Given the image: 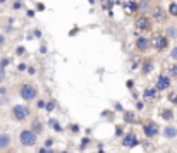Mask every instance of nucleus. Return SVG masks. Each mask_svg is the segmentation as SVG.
<instances>
[{"label": "nucleus", "mask_w": 177, "mask_h": 153, "mask_svg": "<svg viewBox=\"0 0 177 153\" xmlns=\"http://www.w3.org/2000/svg\"><path fill=\"white\" fill-rule=\"evenodd\" d=\"M45 109H47L48 112H52V110L55 109V103H53V101H50V103H47V107H45Z\"/></svg>", "instance_id": "obj_23"}, {"label": "nucleus", "mask_w": 177, "mask_h": 153, "mask_svg": "<svg viewBox=\"0 0 177 153\" xmlns=\"http://www.w3.org/2000/svg\"><path fill=\"white\" fill-rule=\"evenodd\" d=\"M136 48H138L139 52H146L148 48H150V40L146 36H138L136 40Z\"/></svg>", "instance_id": "obj_8"}, {"label": "nucleus", "mask_w": 177, "mask_h": 153, "mask_svg": "<svg viewBox=\"0 0 177 153\" xmlns=\"http://www.w3.org/2000/svg\"><path fill=\"white\" fill-rule=\"evenodd\" d=\"M155 96H156V88H151V90H146V91H144L143 98H144V100H151V98H155Z\"/></svg>", "instance_id": "obj_12"}, {"label": "nucleus", "mask_w": 177, "mask_h": 153, "mask_svg": "<svg viewBox=\"0 0 177 153\" xmlns=\"http://www.w3.org/2000/svg\"><path fill=\"white\" fill-rule=\"evenodd\" d=\"M127 9H129V12H138V4H136V2H129V4H127Z\"/></svg>", "instance_id": "obj_17"}, {"label": "nucleus", "mask_w": 177, "mask_h": 153, "mask_svg": "<svg viewBox=\"0 0 177 153\" xmlns=\"http://www.w3.org/2000/svg\"><path fill=\"white\" fill-rule=\"evenodd\" d=\"M167 35L175 38V36H177V28H168V29H167Z\"/></svg>", "instance_id": "obj_22"}, {"label": "nucleus", "mask_w": 177, "mask_h": 153, "mask_svg": "<svg viewBox=\"0 0 177 153\" xmlns=\"http://www.w3.org/2000/svg\"><path fill=\"white\" fill-rule=\"evenodd\" d=\"M71 131H72V132H79V126L72 124V126H71Z\"/></svg>", "instance_id": "obj_26"}, {"label": "nucleus", "mask_w": 177, "mask_h": 153, "mask_svg": "<svg viewBox=\"0 0 177 153\" xmlns=\"http://www.w3.org/2000/svg\"><path fill=\"white\" fill-rule=\"evenodd\" d=\"M17 2H21V0H17Z\"/></svg>", "instance_id": "obj_39"}, {"label": "nucleus", "mask_w": 177, "mask_h": 153, "mask_svg": "<svg viewBox=\"0 0 177 153\" xmlns=\"http://www.w3.org/2000/svg\"><path fill=\"white\" fill-rule=\"evenodd\" d=\"M41 129H43V124L40 122V120L33 122V129H31V131L35 132V134H40V132H41Z\"/></svg>", "instance_id": "obj_15"}, {"label": "nucleus", "mask_w": 177, "mask_h": 153, "mask_svg": "<svg viewBox=\"0 0 177 153\" xmlns=\"http://www.w3.org/2000/svg\"><path fill=\"white\" fill-rule=\"evenodd\" d=\"M40 52H41V53H47V47H45V45H43V47L40 48Z\"/></svg>", "instance_id": "obj_35"}, {"label": "nucleus", "mask_w": 177, "mask_h": 153, "mask_svg": "<svg viewBox=\"0 0 177 153\" xmlns=\"http://www.w3.org/2000/svg\"><path fill=\"white\" fill-rule=\"evenodd\" d=\"M170 57H172V59H175V60H177V48H174L172 52H170Z\"/></svg>", "instance_id": "obj_27"}, {"label": "nucleus", "mask_w": 177, "mask_h": 153, "mask_svg": "<svg viewBox=\"0 0 177 153\" xmlns=\"http://www.w3.org/2000/svg\"><path fill=\"white\" fill-rule=\"evenodd\" d=\"M136 28L141 31H148L151 28V21L146 17V16H141V17L136 19Z\"/></svg>", "instance_id": "obj_7"}, {"label": "nucleus", "mask_w": 177, "mask_h": 153, "mask_svg": "<svg viewBox=\"0 0 177 153\" xmlns=\"http://www.w3.org/2000/svg\"><path fill=\"white\" fill-rule=\"evenodd\" d=\"M143 131H144L146 138H155V136H158L160 129H158V126H156L155 122H146L144 126H143Z\"/></svg>", "instance_id": "obj_5"}, {"label": "nucleus", "mask_w": 177, "mask_h": 153, "mask_svg": "<svg viewBox=\"0 0 177 153\" xmlns=\"http://www.w3.org/2000/svg\"><path fill=\"white\" fill-rule=\"evenodd\" d=\"M10 144V136L9 134H0V150L9 148Z\"/></svg>", "instance_id": "obj_11"}, {"label": "nucleus", "mask_w": 177, "mask_h": 153, "mask_svg": "<svg viewBox=\"0 0 177 153\" xmlns=\"http://www.w3.org/2000/svg\"><path fill=\"white\" fill-rule=\"evenodd\" d=\"M52 144H53V141H52V140H47V143H45V146H47V148H50Z\"/></svg>", "instance_id": "obj_31"}, {"label": "nucleus", "mask_w": 177, "mask_h": 153, "mask_svg": "<svg viewBox=\"0 0 177 153\" xmlns=\"http://www.w3.org/2000/svg\"><path fill=\"white\" fill-rule=\"evenodd\" d=\"M17 69H19V71H24V69H26V64H19Z\"/></svg>", "instance_id": "obj_33"}, {"label": "nucleus", "mask_w": 177, "mask_h": 153, "mask_svg": "<svg viewBox=\"0 0 177 153\" xmlns=\"http://www.w3.org/2000/svg\"><path fill=\"white\" fill-rule=\"evenodd\" d=\"M168 98H170V101H175V103H177V95H170Z\"/></svg>", "instance_id": "obj_32"}, {"label": "nucleus", "mask_w": 177, "mask_h": 153, "mask_svg": "<svg viewBox=\"0 0 177 153\" xmlns=\"http://www.w3.org/2000/svg\"><path fill=\"white\" fill-rule=\"evenodd\" d=\"M168 86H170V79L167 76H160L156 79V90H167Z\"/></svg>", "instance_id": "obj_9"}, {"label": "nucleus", "mask_w": 177, "mask_h": 153, "mask_svg": "<svg viewBox=\"0 0 177 153\" xmlns=\"http://www.w3.org/2000/svg\"><path fill=\"white\" fill-rule=\"evenodd\" d=\"M151 69H153V64H151V62H144V64H143V72H144V74L151 72Z\"/></svg>", "instance_id": "obj_16"}, {"label": "nucleus", "mask_w": 177, "mask_h": 153, "mask_svg": "<svg viewBox=\"0 0 177 153\" xmlns=\"http://www.w3.org/2000/svg\"><path fill=\"white\" fill-rule=\"evenodd\" d=\"M170 74H174V76H177V66H174V67H170Z\"/></svg>", "instance_id": "obj_29"}, {"label": "nucleus", "mask_w": 177, "mask_h": 153, "mask_svg": "<svg viewBox=\"0 0 177 153\" xmlns=\"http://www.w3.org/2000/svg\"><path fill=\"white\" fill-rule=\"evenodd\" d=\"M50 126H52L53 129H55V131H62V127L59 126V122H57L55 119H50Z\"/></svg>", "instance_id": "obj_19"}, {"label": "nucleus", "mask_w": 177, "mask_h": 153, "mask_svg": "<svg viewBox=\"0 0 177 153\" xmlns=\"http://www.w3.org/2000/svg\"><path fill=\"white\" fill-rule=\"evenodd\" d=\"M47 153H53V151H52V150H50V151H47Z\"/></svg>", "instance_id": "obj_38"}, {"label": "nucleus", "mask_w": 177, "mask_h": 153, "mask_svg": "<svg viewBox=\"0 0 177 153\" xmlns=\"http://www.w3.org/2000/svg\"><path fill=\"white\" fill-rule=\"evenodd\" d=\"M29 109H28L26 105H16L12 109V115L16 120H26L28 117H29Z\"/></svg>", "instance_id": "obj_3"}, {"label": "nucleus", "mask_w": 177, "mask_h": 153, "mask_svg": "<svg viewBox=\"0 0 177 153\" xmlns=\"http://www.w3.org/2000/svg\"><path fill=\"white\" fill-rule=\"evenodd\" d=\"M19 95H21L22 100L31 101V100H35V98H36V95H38V90H36V86H33V84H22Z\"/></svg>", "instance_id": "obj_1"}, {"label": "nucleus", "mask_w": 177, "mask_h": 153, "mask_svg": "<svg viewBox=\"0 0 177 153\" xmlns=\"http://www.w3.org/2000/svg\"><path fill=\"white\" fill-rule=\"evenodd\" d=\"M124 120L127 124H133V122H136V115L133 112H124Z\"/></svg>", "instance_id": "obj_14"}, {"label": "nucleus", "mask_w": 177, "mask_h": 153, "mask_svg": "<svg viewBox=\"0 0 177 153\" xmlns=\"http://www.w3.org/2000/svg\"><path fill=\"white\" fill-rule=\"evenodd\" d=\"M43 107H45V103H43L41 100H40V101H38V109H43Z\"/></svg>", "instance_id": "obj_36"}, {"label": "nucleus", "mask_w": 177, "mask_h": 153, "mask_svg": "<svg viewBox=\"0 0 177 153\" xmlns=\"http://www.w3.org/2000/svg\"><path fill=\"white\" fill-rule=\"evenodd\" d=\"M164 136L167 138V140H174V138L177 136V129L174 126H167L164 129Z\"/></svg>", "instance_id": "obj_10"}, {"label": "nucleus", "mask_w": 177, "mask_h": 153, "mask_svg": "<svg viewBox=\"0 0 177 153\" xmlns=\"http://www.w3.org/2000/svg\"><path fill=\"white\" fill-rule=\"evenodd\" d=\"M124 146L125 148H134V146H138L139 144V140H138V136L134 134V132H129V134H125V138H124Z\"/></svg>", "instance_id": "obj_6"}, {"label": "nucleus", "mask_w": 177, "mask_h": 153, "mask_svg": "<svg viewBox=\"0 0 177 153\" xmlns=\"http://www.w3.org/2000/svg\"><path fill=\"white\" fill-rule=\"evenodd\" d=\"M4 41H5V40H4V36L0 35V45H4Z\"/></svg>", "instance_id": "obj_37"}, {"label": "nucleus", "mask_w": 177, "mask_h": 153, "mask_svg": "<svg viewBox=\"0 0 177 153\" xmlns=\"http://www.w3.org/2000/svg\"><path fill=\"white\" fill-rule=\"evenodd\" d=\"M24 52H26V48H24V47H19V48H17V52H16V53H17V55H22Z\"/></svg>", "instance_id": "obj_25"}, {"label": "nucleus", "mask_w": 177, "mask_h": 153, "mask_svg": "<svg viewBox=\"0 0 177 153\" xmlns=\"http://www.w3.org/2000/svg\"><path fill=\"white\" fill-rule=\"evenodd\" d=\"M90 143V140H83V143H81V150H84L86 148V144Z\"/></svg>", "instance_id": "obj_28"}, {"label": "nucleus", "mask_w": 177, "mask_h": 153, "mask_svg": "<svg viewBox=\"0 0 177 153\" xmlns=\"http://www.w3.org/2000/svg\"><path fill=\"white\" fill-rule=\"evenodd\" d=\"M7 64H10V59H4V60L0 62V67H5Z\"/></svg>", "instance_id": "obj_24"}, {"label": "nucleus", "mask_w": 177, "mask_h": 153, "mask_svg": "<svg viewBox=\"0 0 177 153\" xmlns=\"http://www.w3.org/2000/svg\"><path fill=\"white\" fill-rule=\"evenodd\" d=\"M36 140H38V134H35L31 129H26V131H22L21 134H19V141H21V144H24V146H33V144H36Z\"/></svg>", "instance_id": "obj_2"}, {"label": "nucleus", "mask_w": 177, "mask_h": 153, "mask_svg": "<svg viewBox=\"0 0 177 153\" xmlns=\"http://www.w3.org/2000/svg\"><path fill=\"white\" fill-rule=\"evenodd\" d=\"M160 115H162L165 120H172V119H174V112H172V110H168V109L162 110V112H160Z\"/></svg>", "instance_id": "obj_13"}, {"label": "nucleus", "mask_w": 177, "mask_h": 153, "mask_svg": "<svg viewBox=\"0 0 177 153\" xmlns=\"http://www.w3.org/2000/svg\"><path fill=\"white\" fill-rule=\"evenodd\" d=\"M150 45H153V48H155V50H165V48L168 47V38H167V36L158 35V36H155V38L151 40Z\"/></svg>", "instance_id": "obj_4"}, {"label": "nucleus", "mask_w": 177, "mask_h": 153, "mask_svg": "<svg viewBox=\"0 0 177 153\" xmlns=\"http://www.w3.org/2000/svg\"><path fill=\"white\" fill-rule=\"evenodd\" d=\"M168 12L172 14V16H175V17H177V4H174V2H172V4L168 5Z\"/></svg>", "instance_id": "obj_18"}, {"label": "nucleus", "mask_w": 177, "mask_h": 153, "mask_svg": "<svg viewBox=\"0 0 177 153\" xmlns=\"http://www.w3.org/2000/svg\"><path fill=\"white\" fill-rule=\"evenodd\" d=\"M148 5H150L148 0H141V4H138V9L139 10H144V9H148Z\"/></svg>", "instance_id": "obj_20"}, {"label": "nucleus", "mask_w": 177, "mask_h": 153, "mask_svg": "<svg viewBox=\"0 0 177 153\" xmlns=\"http://www.w3.org/2000/svg\"><path fill=\"white\" fill-rule=\"evenodd\" d=\"M115 136H122V127H117L115 129Z\"/></svg>", "instance_id": "obj_30"}, {"label": "nucleus", "mask_w": 177, "mask_h": 153, "mask_svg": "<svg viewBox=\"0 0 177 153\" xmlns=\"http://www.w3.org/2000/svg\"><path fill=\"white\" fill-rule=\"evenodd\" d=\"M153 16H155V19H164V12H162V9H155V12H153Z\"/></svg>", "instance_id": "obj_21"}, {"label": "nucleus", "mask_w": 177, "mask_h": 153, "mask_svg": "<svg viewBox=\"0 0 177 153\" xmlns=\"http://www.w3.org/2000/svg\"><path fill=\"white\" fill-rule=\"evenodd\" d=\"M4 79V67H0V81Z\"/></svg>", "instance_id": "obj_34"}]
</instances>
